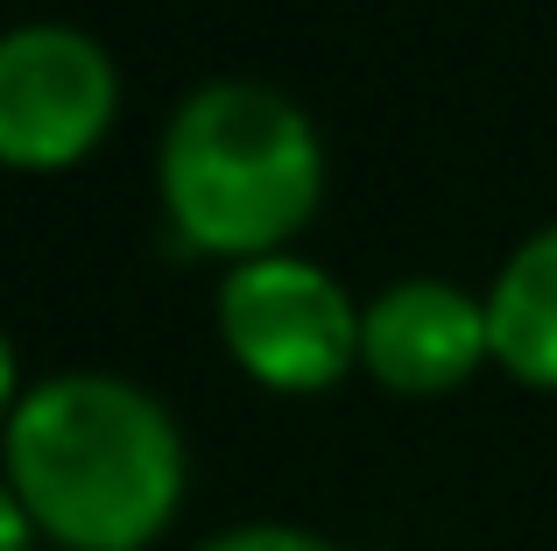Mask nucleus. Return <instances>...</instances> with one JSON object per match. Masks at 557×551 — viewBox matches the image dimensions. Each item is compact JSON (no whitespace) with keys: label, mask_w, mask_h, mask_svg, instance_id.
Masks as SVG:
<instances>
[{"label":"nucleus","mask_w":557,"mask_h":551,"mask_svg":"<svg viewBox=\"0 0 557 551\" xmlns=\"http://www.w3.org/2000/svg\"><path fill=\"white\" fill-rule=\"evenodd\" d=\"M184 431L127 375H50L0 431V481L57 551H149L184 510Z\"/></svg>","instance_id":"obj_1"},{"label":"nucleus","mask_w":557,"mask_h":551,"mask_svg":"<svg viewBox=\"0 0 557 551\" xmlns=\"http://www.w3.org/2000/svg\"><path fill=\"white\" fill-rule=\"evenodd\" d=\"M325 198V142L275 85L219 78L177 107L163 135V212L190 255H283Z\"/></svg>","instance_id":"obj_2"},{"label":"nucleus","mask_w":557,"mask_h":551,"mask_svg":"<svg viewBox=\"0 0 557 551\" xmlns=\"http://www.w3.org/2000/svg\"><path fill=\"white\" fill-rule=\"evenodd\" d=\"M219 340L275 396H318L360 368V304L304 255H255L219 283Z\"/></svg>","instance_id":"obj_3"},{"label":"nucleus","mask_w":557,"mask_h":551,"mask_svg":"<svg viewBox=\"0 0 557 551\" xmlns=\"http://www.w3.org/2000/svg\"><path fill=\"white\" fill-rule=\"evenodd\" d=\"M121 71L107 42L71 22H22L0 36V163L71 170L107 142Z\"/></svg>","instance_id":"obj_4"},{"label":"nucleus","mask_w":557,"mask_h":551,"mask_svg":"<svg viewBox=\"0 0 557 551\" xmlns=\"http://www.w3.org/2000/svg\"><path fill=\"white\" fill-rule=\"evenodd\" d=\"M487 360V297L459 283L409 276L360 311V368L395 396H445V389L473 382Z\"/></svg>","instance_id":"obj_5"},{"label":"nucleus","mask_w":557,"mask_h":551,"mask_svg":"<svg viewBox=\"0 0 557 551\" xmlns=\"http://www.w3.org/2000/svg\"><path fill=\"white\" fill-rule=\"evenodd\" d=\"M487 346L522 389H557V226L530 234L494 276Z\"/></svg>","instance_id":"obj_6"},{"label":"nucleus","mask_w":557,"mask_h":551,"mask_svg":"<svg viewBox=\"0 0 557 551\" xmlns=\"http://www.w3.org/2000/svg\"><path fill=\"white\" fill-rule=\"evenodd\" d=\"M198 551H339V544L318 538V530H297V524H240V530L205 538Z\"/></svg>","instance_id":"obj_7"},{"label":"nucleus","mask_w":557,"mask_h":551,"mask_svg":"<svg viewBox=\"0 0 557 551\" xmlns=\"http://www.w3.org/2000/svg\"><path fill=\"white\" fill-rule=\"evenodd\" d=\"M0 551H36V524H28V510L14 502L8 481H0Z\"/></svg>","instance_id":"obj_8"},{"label":"nucleus","mask_w":557,"mask_h":551,"mask_svg":"<svg viewBox=\"0 0 557 551\" xmlns=\"http://www.w3.org/2000/svg\"><path fill=\"white\" fill-rule=\"evenodd\" d=\"M14 403H22V382H14V346H8V332H0V431H8Z\"/></svg>","instance_id":"obj_9"}]
</instances>
